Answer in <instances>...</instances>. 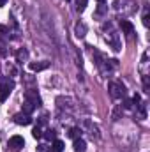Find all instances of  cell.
<instances>
[{
  "label": "cell",
  "instance_id": "603a6c76",
  "mask_svg": "<svg viewBox=\"0 0 150 152\" xmlns=\"http://www.w3.org/2000/svg\"><path fill=\"white\" fill-rule=\"evenodd\" d=\"M120 113H122V108L118 106V108L115 110V113H113V118H115V120H118V117H120Z\"/></svg>",
  "mask_w": 150,
  "mask_h": 152
},
{
  "label": "cell",
  "instance_id": "d6986e66",
  "mask_svg": "<svg viewBox=\"0 0 150 152\" xmlns=\"http://www.w3.org/2000/svg\"><path fill=\"white\" fill-rule=\"evenodd\" d=\"M7 37H9V30H7V27L0 25V39H7Z\"/></svg>",
  "mask_w": 150,
  "mask_h": 152
},
{
  "label": "cell",
  "instance_id": "ffe728a7",
  "mask_svg": "<svg viewBox=\"0 0 150 152\" xmlns=\"http://www.w3.org/2000/svg\"><path fill=\"white\" fill-rule=\"evenodd\" d=\"M143 88H145V92H149V88H150L149 76H147V75H143Z\"/></svg>",
  "mask_w": 150,
  "mask_h": 152
},
{
  "label": "cell",
  "instance_id": "4fadbf2b",
  "mask_svg": "<svg viewBox=\"0 0 150 152\" xmlns=\"http://www.w3.org/2000/svg\"><path fill=\"white\" fill-rule=\"evenodd\" d=\"M34 110H36V106H34L30 101H27V99H25V103H23V113H28V115H30Z\"/></svg>",
  "mask_w": 150,
  "mask_h": 152
},
{
  "label": "cell",
  "instance_id": "8fae6325",
  "mask_svg": "<svg viewBox=\"0 0 150 152\" xmlns=\"http://www.w3.org/2000/svg\"><path fill=\"white\" fill-rule=\"evenodd\" d=\"M85 149H87L85 140H83V138H74V151L76 152H85Z\"/></svg>",
  "mask_w": 150,
  "mask_h": 152
},
{
  "label": "cell",
  "instance_id": "ac0fdd59",
  "mask_svg": "<svg viewBox=\"0 0 150 152\" xmlns=\"http://www.w3.org/2000/svg\"><path fill=\"white\" fill-rule=\"evenodd\" d=\"M79 133H81V129H79V127H73V129L69 131V136L74 140V138H79Z\"/></svg>",
  "mask_w": 150,
  "mask_h": 152
},
{
  "label": "cell",
  "instance_id": "30bf717a",
  "mask_svg": "<svg viewBox=\"0 0 150 152\" xmlns=\"http://www.w3.org/2000/svg\"><path fill=\"white\" fill-rule=\"evenodd\" d=\"M120 28H122L125 34H133V32H134L133 23H131V21H127V20H120Z\"/></svg>",
  "mask_w": 150,
  "mask_h": 152
},
{
  "label": "cell",
  "instance_id": "7a4b0ae2",
  "mask_svg": "<svg viewBox=\"0 0 150 152\" xmlns=\"http://www.w3.org/2000/svg\"><path fill=\"white\" fill-rule=\"evenodd\" d=\"M12 88H14V81L12 80H7V81L0 80V103H4L9 97V94L12 92Z\"/></svg>",
  "mask_w": 150,
  "mask_h": 152
},
{
  "label": "cell",
  "instance_id": "8992f818",
  "mask_svg": "<svg viewBox=\"0 0 150 152\" xmlns=\"http://www.w3.org/2000/svg\"><path fill=\"white\" fill-rule=\"evenodd\" d=\"M83 127L88 129V134H90L92 138H99V129H97L95 124H92L90 120H85V122H83Z\"/></svg>",
  "mask_w": 150,
  "mask_h": 152
},
{
  "label": "cell",
  "instance_id": "5bb4252c",
  "mask_svg": "<svg viewBox=\"0 0 150 152\" xmlns=\"http://www.w3.org/2000/svg\"><path fill=\"white\" fill-rule=\"evenodd\" d=\"M87 4H88V0H78L76 2V11L78 12H83L87 9Z\"/></svg>",
  "mask_w": 150,
  "mask_h": 152
},
{
  "label": "cell",
  "instance_id": "9a60e30c",
  "mask_svg": "<svg viewBox=\"0 0 150 152\" xmlns=\"http://www.w3.org/2000/svg\"><path fill=\"white\" fill-rule=\"evenodd\" d=\"M42 136H44V138H46L48 142H51V140H57V133H55L53 129H48V131H46V133H44Z\"/></svg>",
  "mask_w": 150,
  "mask_h": 152
},
{
  "label": "cell",
  "instance_id": "3957f363",
  "mask_svg": "<svg viewBox=\"0 0 150 152\" xmlns=\"http://www.w3.org/2000/svg\"><path fill=\"white\" fill-rule=\"evenodd\" d=\"M12 118H14V122H16L18 126H30V124H32V117L28 113H23V112H21V113H16Z\"/></svg>",
  "mask_w": 150,
  "mask_h": 152
},
{
  "label": "cell",
  "instance_id": "2e32d148",
  "mask_svg": "<svg viewBox=\"0 0 150 152\" xmlns=\"http://www.w3.org/2000/svg\"><path fill=\"white\" fill-rule=\"evenodd\" d=\"M106 11H108V5H104V4H99V7H97V11H95V16H103Z\"/></svg>",
  "mask_w": 150,
  "mask_h": 152
},
{
  "label": "cell",
  "instance_id": "484cf974",
  "mask_svg": "<svg viewBox=\"0 0 150 152\" xmlns=\"http://www.w3.org/2000/svg\"><path fill=\"white\" fill-rule=\"evenodd\" d=\"M5 2H7V0H0V7H4V5H5Z\"/></svg>",
  "mask_w": 150,
  "mask_h": 152
},
{
  "label": "cell",
  "instance_id": "277c9868",
  "mask_svg": "<svg viewBox=\"0 0 150 152\" xmlns=\"http://www.w3.org/2000/svg\"><path fill=\"white\" fill-rule=\"evenodd\" d=\"M25 145V140H23V136H11L9 138V147L12 149V151H20L21 147Z\"/></svg>",
  "mask_w": 150,
  "mask_h": 152
},
{
  "label": "cell",
  "instance_id": "ba28073f",
  "mask_svg": "<svg viewBox=\"0 0 150 152\" xmlns=\"http://www.w3.org/2000/svg\"><path fill=\"white\" fill-rule=\"evenodd\" d=\"M87 32H88V28H87V25L83 23V21H78L74 25V34H76V37H85L87 36Z\"/></svg>",
  "mask_w": 150,
  "mask_h": 152
},
{
  "label": "cell",
  "instance_id": "7402d4cb",
  "mask_svg": "<svg viewBox=\"0 0 150 152\" xmlns=\"http://www.w3.org/2000/svg\"><path fill=\"white\" fill-rule=\"evenodd\" d=\"M37 152H50L48 145H37Z\"/></svg>",
  "mask_w": 150,
  "mask_h": 152
},
{
  "label": "cell",
  "instance_id": "6da1fadb",
  "mask_svg": "<svg viewBox=\"0 0 150 152\" xmlns=\"http://www.w3.org/2000/svg\"><path fill=\"white\" fill-rule=\"evenodd\" d=\"M108 90H110V96H111L113 99H122V97H125V87H124L120 81H110Z\"/></svg>",
  "mask_w": 150,
  "mask_h": 152
},
{
  "label": "cell",
  "instance_id": "52a82bcc",
  "mask_svg": "<svg viewBox=\"0 0 150 152\" xmlns=\"http://www.w3.org/2000/svg\"><path fill=\"white\" fill-rule=\"evenodd\" d=\"M48 66H50V62H46V60H41V62H30V64H28L30 71H34V73H39V71L48 69Z\"/></svg>",
  "mask_w": 150,
  "mask_h": 152
},
{
  "label": "cell",
  "instance_id": "cb8c5ba5",
  "mask_svg": "<svg viewBox=\"0 0 150 152\" xmlns=\"http://www.w3.org/2000/svg\"><path fill=\"white\" fill-rule=\"evenodd\" d=\"M131 106H133V101L125 99V101H124V108H131Z\"/></svg>",
  "mask_w": 150,
  "mask_h": 152
},
{
  "label": "cell",
  "instance_id": "d4e9b609",
  "mask_svg": "<svg viewBox=\"0 0 150 152\" xmlns=\"http://www.w3.org/2000/svg\"><path fill=\"white\" fill-rule=\"evenodd\" d=\"M143 25H145V27H149L150 23H149V14H145V16H143Z\"/></svg>",
  "mask_w": 150,
  "mask_h": 152
},
{
  "label": "cell",
  "instance_id": "7c38bea8",
  "mask_svg": "<svg viewBox=\"0 0 150 152\" xmlns=\"http://www.w3.org/2000/svg\"><path fill=\"white\" fill-rule=\"evenodd\" d=\"M51 152H62L64 151V142L62 140H53V145L50 147Z\"/></svg>",
  "mask_w": 150,
  "mask_h": 152
},
{
  "label": "cell",
  "instance_id": "e0dca14e",
  "mask_svg": "<svg viewBox=\"0 0 150 152\" xmlns=\"http://www.w3.org/2000/svg\"><path fill=\"white\" fill-rule=\"evenodd\" d=\"M32 136H34L36 140H39V138H42V131H41V127H39V126H36V127L32 129Z\"/></svg>",
  "mask_w": 150,
  "mask_h": 152
},
{
  "label": "cell",
  "instance_id": "5b68a950",
  "mask_svg": "<svg viewBox=\"0 0 150 152\" xmlns=\"http://www.w3.org/2000/svg\"><path fill=\"white\" fill-rule=\"evenodd\" d=\"M25 99H27V101H30L36 108L41 106V97H39V94L36 92V90H27V92H25Z\"/></svg>",
  "mask_w": 150,
  "mask_h": 152
},
{
  "label": "cell",
  "instance_id": "4316f807",
  "mask_svg": "<svg viewBox=\"0 0 150 152\" xmlns=\"http://www.w3.org/2000/svg\"><path fill=\"white\" fill-rule=\"evenodd\" d=\"M97 2H99V4H104V2H108V0H97Z\"/></svg>",
  "mask_w": 150,
  "mask_h": 152
},
{
  "label": "cell",
  "instance_id": "9c48e42d",
  "mask_svg": "<svg viewBox=\"0 0 150 152\" xmlns=\"http://www.w3.org/2000/svg\"><path fill=\"white\" fill-rule=\"evenodd\" d=\"M27 60H28V50H27V48L18 50V51H16V62L23 64V62H27Z\"/></svg>",
  "mask_w": 150,
  "mask_h": 152
},
{
  "label": "cell",
  "instance_id": "44dd1931",
  "mask_svg": "<svg viewBox=\"0 0 150 152\" xmlns=\"http://www.w3.org/2000/svg\"><path fill=\"white\" fill-rule=\"evenodd\" d=\"M131 101H133V104H136V106H138V104H140V101H141V97H140V94H134Z\"/></svg>",
  "mask_w": 150,
  "mask_h": 152
}]
</instances>
